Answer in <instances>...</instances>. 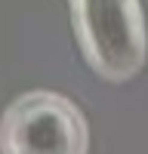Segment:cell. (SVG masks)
I'll return each instance as SVG.
<instances>
[{"instance_id":"obj_1","label":"cell","mask_w":148,"mask_h":154,"mask_svg":"<svg viewBox=\"0 0 148 154\" xmlns=\"http://www.w3.org/2000/svg\"><path fill=\"white\" fill-rule=\"evenodd\" d=\"M86 62L108 80H127L145 62V22L139 0H68Z\"/></svg>"},{"instance_id":"obj_2","label":"cell","mask_w":148,"mask_h":154,"mask_svg":"<svg viewBox=\"0 0 148 154\" xmlns=\"http://www.w3.org/2000/svg\"><path fill=\"white\" fill-rule=\"evenodd\" d=\"M3 154H86L80 111L56 93H28L0 123Z\"/></svg>"}]
</instances>
